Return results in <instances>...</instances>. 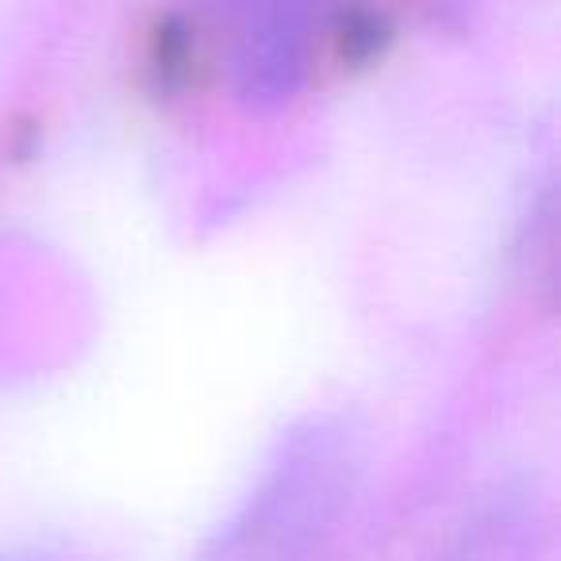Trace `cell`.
<instances>
[{"label": "cell", "instance_id": "cell-1", "mask_svg": "<svg viewBox=\"0 0 561 561\" xmlns=\"http://www.w3.org/2000/svg\"><path fill=\"white\" fill-rule=\"evenodd\" d=\"M362 473L358 435L343 420H308L280 443L247 504L219 527L204 561H320Z\"/></svg>", "mask_w": 561, "mask_h": 561}]
</instances>
